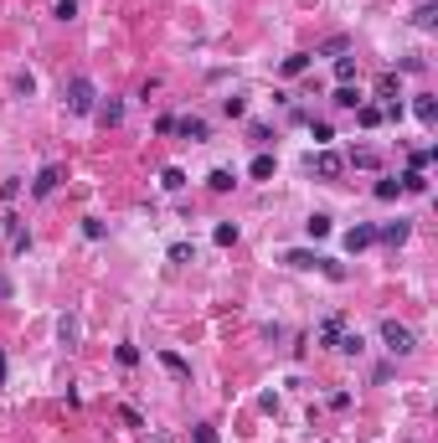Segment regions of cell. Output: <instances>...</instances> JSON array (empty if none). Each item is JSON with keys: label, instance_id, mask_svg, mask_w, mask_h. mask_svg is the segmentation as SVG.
I'll return each instance as SVG.
<instances>
[{"label": "cell", "instance_id": "1", "mask_svg": "<svg viewBox=\"0 0 438 443\" xmlns=\"http://www.w3.org/2000/svg\"><path fill=\"white\" fill-rule=\"evenodd\" d=\"M377 335H382V345H387L392 356H413V350H418V335L407 330L402 320H382V325H377Z\"/></svg>", "mask_w": 438, "mask_h": 443}, {"label": "cell", "instance_id": "2", "mask_svg": "<svg viewBox=\"0 0 438 443\" xmlns=\"http://www.w3.org/2000/svg\"><path fill=\"white\" fill-rule=\"evenodd\" d=\"M62 98H68V114H93L98 109V88H93V77H83V72L68 77V93Z\"/></svg>", "mask_w": 438, "mask_h": 443}, {"label": "cell", "instance_id": "3", "mask_svg": "<svg viewBox=\"0 0 438 443\" xmlns=\"http://www.w3.org/2000/svg\"><path fill=\"white\" fill-rule=\"evenodd\" d=\"M310 171L320 176V180H335V176H346V160H340L335 150H315L310 155Z\"/></svg>", "mask_w": 438, "mask_h": 443}, {"label": "cell", "instance_id": "4", "mask_svg": "<svg viewBox=\"0 0 438 443\" xmlns=\"http://www.w3.org/2000/svg\"><path fill=\"white\" fill-rule=\"evenodd\" d=\"M62 176H68V171H62L57 160H47L42 171H36V180H31V196H52V191L62 186Z\"/></svg>", "mask_w": 438, "mask_h": 443}, {"label": "cell", "instance_id": "5", "mask_svg": "<svg viewBox=\"0 0 438 443\" xmlns=\"http://www.w3.org/2000/svg\"><path fill=\"white\" fill-rule=\"evenodd\" d=\"M176 134L191 139V145H206V139H211V124L202 119V114H186V119H176Z\"/></svg>", "mask_w": 438, "mask_h": 443}, {"label": "cell", "instance_id": "6", "mask_svg": "<svg viewBox=\"0 0 438 443\" xmlns=\"http://www.w3.org/2000/svg\"><path fill=\"white\" fill-rule=\"evenodd\" d=\"M346 335V315H325L320 320V330H315V345H325V350H335V341Z\"/></svg>", "mask_w": 438, "mask_h": 443}, {"label": "cell", "instance_id": "7", "mask_svg": "<svg viewBox=\"0 0 438 443\" xmlns=\"http://www.w3.org/2000/svg\"><path fill=\"white\" fill-rule=\"evenodd\" d=\"M377 98H382V109H397V103H402V77H397V72H382Z\"/></svg>", "mask_w": 438, "mask_h": 443}, {"label": "cell", "instance_id": "8", "mask_svg": "<svg viewBox=\"0 0 438 443\" xmlns=\"http://www.w3.org/2000/svg\"><path fill=\"white\" fill-rule=\"evenodd\" d=\"M407 238H413V222H387V227H377V242H387V247H402Z\"/></svg>", "mask_w": 438, "mask_h": 443}, {"label": "cell", "instance_id": "9", "mask_svg": "<svg viewBox=\"0 0 438 443\" xmlns=\"http://www.w3.org/2000/svg\"><path fill=\"white\" fill-rule=\"evenodd\" d=\"M377 242V227H371V222H356V227L346 232V253H361V247H371Z\"/></svg>", "mask_w": 438, "mask_h": 443}, {"label": "cell", "instance_id": "10", "mask_svg": "<svg viewBox=\"0 0 438 443\" xmlns=\"http://www.w3.org/2000/svg\"><path fill=\"white\" fill-rule=\"evenodd\" d=\"M93 119H98L103 129H114V124H124V103H119V98H109V103H98V109H93Z\"/></svg>", "mask_w": 438, "mask_h": 443}, {"label": "cell", "instance_id": "11", "mask_svg": "<svg viewBox=\"0 0 438 443\" xmlns=\"http://www.w3.org/2000/svg\"><path fill=\"white\" fill-rule=\"evenodd\" d=\"M273 171H278V160H273L269 150H258L253 165H248V176H253V180H273Z\"/></svg>", "mask_w": 438, "mask_h": 443}, {"label": "cell", "instance_id": "12", "mask_svg": "<svg viewBox=\"0 0 438 443\" xmlns=\"http://www.w3.org/2000/svg\"><path fill=\"white\" fill-rule=\"evenodd\" d=\"M284 263H289V268H320L325 258H320V253H310V247H289Z\"/></svg>", "mask_w": 438, "mask_h": 443}, {"label": "cell", "instance_id": "13", "mask_svg": "<svg viewBox=\"0 0 438 443\" xmlns=\"http://www.w3.org/2000/svg\"><path fill=\"white\" fill-rule=\"evenodd\" d=\"M356 119H361V129H377V124H387V109L382 103H356Z\"/></svg>", "mask_w": 438, "mask_h": 443}, {"label": "cell", "instance_id": "14", "mask_svg": "<svg viewBox=\"0 0 438 443\" xmlns=\"http://www.w3.org/2000/svg\"><path fill=\"white\" fill-rule=\"evenodd\" d=\"M371 196H377V201H397V196H402V180H397V176H377Z\"/></svg>", "mask_w": 438, "mask_h": 443}, {"label": "cell", "instance_id": "15", "mask_svg": "<svg viewBox=\"0 0 438 443\" xmlns=\"http://www.w3.org/2000/svg\"><path fill=\"white\" fill-rule=\"evenodd\" d=\"M232 186H237V176L227 171V165H217V171H211V176H206V191H217V196H227V191H232Z\"/></svg>", "mask_w": 438, "mask_h": 443}, {"label": "cell", "instance_id": "16", "mask_svg": "<svg viewBox=\"0 0 438 443\" xmlns=\"http://www.w3.org/2000/svg\"><path fill=\"white\" fill-rule=\"evenodd\" d=\"M155 361H160V366H165L170 376H176V382H191V366H186V361L176 356V350H160V356H155Z\"/></svg>", "mask_w": 438, "mask_h": 443}, {"label": "cell", "instance_id": "17", "mask_svg": "<svg viewBox=\"0 0 438 443\" xmlns=\"http://www.w3.org/2000/svg\"><path fill=\"white\" fill-rule=\"evenodd\" d=\"M413 114H418V124H428V129L438 124V103H433L428 93H418V98H413Z\"/></svg>", "mask_w": 438, "mask_h": 443}, {"label": "cell", "instance_id": "18", "mask_svg": "<svg viewBox=\"0 0 438 443\" xmlns=\"http://www.w3.org/2000/svg\"><path fill=\"white\" fill-rule=\"evenodd\" d=\"M6 232H10V253H26V247H31V232H26L16 217H6Z\"/></svg>", "mask_w": 438, "mask_h": 443}, {"label": "cell", "instance_id": "19", "mask_svg": "<svg viewBox=\"0 0 438 443\" xmlns=\"http://www.w3.org/2000/svg\"><path fill=\"white\" fill-rule=\"evenodd\" d=\"M335 350H340V356H361V350H366V335H361V330H346V335L335 341Z\"/></svg>", "mask_w": 438, "mask_h": 443}, {"label": "cell", "instance_id": "20", "mask_svg": "<svg viewBox=\"0 0 438 443\" xmlns=\"http://www.w3.org/2000/svg\"><path fill=\"white\" fill-rule=\"evenodd\" d=\"M330 103H335V109H356V103H366V98H361V88H356V83H340Z\"/></svg>", "mask_w": 438, "mask_h": 443}, {"label": "cell", "instance_id": "21", "mask_svg": "<svg viewBox=\"0 0 438 443\" xmlns=\"http://www.w3.org/2000/svg\"><path fill=\"white\" fill-rule=\"evenodd\" d=\"M397 180H402V196H423V191H428V176L423 171H402Z\"/></svg>", "mask_w": 438, "mask_h": 443}, {"label": "cell", "instance_id": "22", "mask_svg": "<svg viewBox=\"0 0 438 443\" xmlns=\"http://www.w3.org/2000/svg\"><path fill=\"white\" fill-rule=\"evenodd\" d=\"M413 26H418V31H433V26H438V6H433V0H423V6L413 10Z\"/></svg>", "mask_w": 438, "mask_h": 443}, {"label": "cell", "instance_id": "23", "mask_svg": "<svg viewBox=\"0 0 438 443\" xmlns=\"http://www.w3.org/2000/svg\"><path fill=\"white\" fill-rule=\"evenodd\" d=\"M211 242H217V247H232L237 242V222H217V227H211Z\"/></svg>", "mask_w": 438, "mask_h": 443}, {"label": "cell", "instance_id": "24", "mask_svg": "<svg viewBox=\"0 0 438 443\" xmlns=\"http://www.w3.org/2000/svg\"><path fill=\"white\" fill-rule=\"evenodd\" d=\"M310 72V52H294V57H284V77H304Z\"/></svg>", "mask_w": 438, "mask_h": 443}, {"label": "cell", "instance_id": "25", "mask_svg": "<svg viewBox=\"0 0 438 443\" xmlns=\"http://www.w3.org/2000/svg\"><path fill=\"white\" fill-rule=\"evenodd\" d=\"M170 263H196V242H170Z\"/></svg>", "mask_w": 438, "mask_h": 443}, {"label": "cell", "instance_id": "26", "mask_svg": "<svg viewBox=\"0 0 438 443\" xmlns=\"http://www.w3.org/2000/svg\"><path fill=\"white\" fill-rule=\"evenodd\" d=\"M222 114H227V119H243V114H248V98L243 93H227V98H222Z\"/></svg>", "mask_w": 438, "mask_h": 443}, {"label": "cell", "instance_id": "27", "mask_svg": "<svg viewBox=\"0 0 438 443\" xmlns=\"http://www.w3.org/2000/svg\"><path fill=\"white\" fill-rule=\"evenodd\" d=\"M160 186L165 191H181L186 186V171H181V165H165V171H160Z\"/></svg>", "mask_w": 438, "mask_h": 443}, {"label": "cell", "instance_id": "28", "mask_svg": "<svg viewBox=\"0 0 438 443\" xmlns=\"http://www.w3.org/2000/svg\"><path fill=\"white\" fill-rule=\"evenodd\" d=\"M351 165H356V171H377L382 155H377V150H356V155H351Z\"/></svg>", "mask_w": 438, "mask_h": 443}, {"label": "cell", "instance_id": "29", "mask_svg": "<svg viewBox=\"0 0 438 443\" xmlns=\"http://www.w3.org/2000/svg\"><path fill=\"white\" fill-rule=\"evenodd\" d=\"M114 361H119V366H139V345H114Z\"/></svg>", "mask_w": 438, "mask_h": 443}, {"label": "cell", "instance_id": "30", "mask_svg": "<svg viewBox=\"0 0 438 443\" xmlns=\"http://www.w3.org/2000/svg\"><path fill=\"white\" fill-rule=\"evenodd\" d=\"M83 238L88 242H103V238H109V227H103L98 217H83Z\"/></svg>", "mask_w": 438, "mask_h": 443}, {"label": "cell", "instance_id": "31", "mask_svg": "<svg viewBox=\"0 0 438 443\" xmlns=\"http://www.w3.org/2000/svg\"><path fill=\"white\" fill-rule=\"evenodd\" d=\"M304 232H310V238H330V217H325V212H315L310 222H304Z\"/></svg>", "mask_w": 438, "mask_h": 443}, {"label": "cell", "instance_id": "32", "mask_svg": "<svg viewBox=\"0 0 438 443\" xmlns=\"http://www.w3.org/2000/svg\"><path fill=\"white\" fill-rule=\"evenodd\" d=\"M310 134H315V145H320V150H325V145H330V139H335V129H330L325 119H310Z\"/></svg>", "mask_w": 438, "mask_h": 443}, {"label": "cell", "instance_id": "33", "mask_svg": "<svg viewBox=\"0 0 438 443\" xmlns=\"http://www.w3.org/2000/svg\"><path fill=\"white\" fill-rule=\"evenodd\" d=\"M335 83H356V57H335Z\"/></svg>", "mask_w": 438, "mask_h": 443}, {"label": "cell", "instance_id": "34", "mask_svg": "<svg viewBox=\"0 0 438 443\" xmlns=\"http://www.w3.org/2000/svg\"><path fill=\"white\" fill-rule=\"evenodd\" d=\"M433 155H438L433 145H423V150H413V155H407V171H423V165H428Z\"/></svg>", "mask_w": 438, "mask_h": 443}, {"label": "cell", "instance_id": "35", "mask_svg": "<svg viewBox=\"0 0 438 443\" xmlns=\"http://www.w3.org/2000/svg\"><path fill=\"white\" fill-rule=\"evenodd\" d=\"M57 335L73 345V341H77V315H62V320H57Z\"/></svg>", "mask_w": 438, "mask_h": 443}, {"label": "cell", "instance_id": "36", "mask_svg": "<svg viewBox=\"0 0 438 443\" xmlns=\"http://www.w3.org/2000/svg\"><path fill=\"white\" fill-rule=\"evenodd\" d=\"M21 196V176H6L0 180V201H16Z\"/></svg>", "mask_w": 438, "mask_h": 443}, {"label": "cell", "instance_id": "37", "mask_svg": "<svg viewBox=\"0 0 438 443\" xmlns=\"http://www.w3.org/2000/svg\"><path fill=\"white\" fill-rule=\"evenodd\" d=\"M248 139H253V145H273V129L269 124H248Z\"/></svg>", "mask_w": 438, "mask_h": 443}, {"label": "cell", "instance_id": "38", "mask_svg": "<svg viewBox=\"0 0 438 443\" xmlns=\"http://www.w3.org/2000/svg\"><path fill=\"white\" fill-rule=\"evenodd\" d=\"M10 83H16V93H21V98H31V93H36V77H31V72H16Z\"/></svg>", "mask_w": 438, "mask_h": 443}, {"label": "cell", "instance_id": "39", "mask_svg": "<svg viewBox=\"0 0 438 443\" xmlns=\"http://www.w3.org/2000/svg\"><path fill=\"white\" fill-rule=\"evenodd\" d=\"M191 443H217V428H211V423H196L191 428Z\"/></svg>", "mask_w": 438, "mask_h": 443}, {"label": "cell", "instance_id": "40", "mask_svg": "<svg viewBox=\"0 0 438 443\" xmlns=\"http://www.w3.org/2000/svg\"><path fill=\"white\" fill-rule=\"evenodd\" d=\"M52 16H57V21H73V16H77V0H57V6H52Z\"/></svg>", "mask_w": 438, "mask_h": 443}, {"label": "cell", "instance_id": "41", "mask_svg": "<svg viewBox=\"0 0 438 443\" xmlns=\"http://www.w3.org/2000/svg\"><path fill=\"white\" fill-rule=\"evenodd\" d=\"M340 52H346V36H330V42L320 47V57H340Z\"/></svg>", "mask_w": 438, "mask_h": 443}, {"label": "cell", "instance_id": "42", "mask_svg": "<svg viewBox=\"0 0 438 443\" xmlns=\"http://www.w3.org/2000/svg\"><path fill=\"white\" fill-rule=\"evenodd\" d=\"M119 423H124V428H144V418H139L135 407H119Z\"/></svg>", "mask_w": 438, "mask_h": 443}, {"label": "cell", "instance_id": "43", "mask_svg": "<svg viewBox=\"0 0 438 443\" xmlns=\"http://www.w3.org/2000/svg\"><path fill=\"white\" fill-rule=\"evenodd\" d=\"M155 134H176V114H160V119H155Z\"/></svg>", "mask_w": 438, "mask_h": 443}, {"label": "cell", "instance_id": "44", "mask_svg": "<svg viewBox=\"0 0 438 443\" xmlns=\"http://www.w3.org/2000/svg\"><path fill=\"white\" fill-rule=\"evenodd\" d=\"M0 299H10V279H0Z\"/></svg>", "mask_w": 438, "mask_h": 443}, {"label": "cell", "instance_id": "45", "mask_svg": "<svg viewBox=\"0 0 438 443\" xmlns=\"http://www.w3.org/2000/svg\"><path fill=\"white\" fill-rule=\"evenodd\" d=\"M0 382H6V356H0Z\"/></svg>", "mask_w": 438, "mask_h": 443}, {"label": "cell", "instance_id": "46", "mask_svg": "<svg viewBox=\"0 0 438 443\" xmlns=\"http://www.w3.org/2000/svg\"><path fill=\"white\" fill-rule=\"evenodd\" d=\"M155 443H170V438H155Z\"/></svg>", "mask_w": 438, "mask_h": 443}]
</instances>
